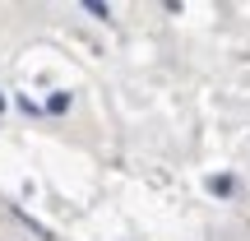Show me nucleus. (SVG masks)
I'll return each instance as SVG.
<instances>
[{"label": "nucleus", "mask_w": 250, "mask_h": 241, "mask_svg": "<svg viewBox=\"0 0 250 241\" xmlns=\"http://www.w3.org/2000/svg\"><path fill=\"white\" fill-rule=\"evenodd\" d=\"M46 111H51V116H61V111H70V93H51V102H46Z\"/></svg>", "instance_id": "f257e3e1"}, {"label": "nucleus", "mask_w": 250, "mask_h": 241, "mask_svg": "<svg viewBox=\"0 0 250 241\" xmlns=\"http://www.w3.org/2000/svg\"><path fill=\"white\" fill-rule=\"evenodd\" d=\"M208 190L213 195H232V176H208Z\"/></svg>", "instance_id": "f03ea898"}, {"label": "nucleus", "mask_w": 250, "mask_h": 241, "mask_svg": "<svg viewBox=\"0 0 250 241\" xmlns=\"http://www.w3.org/2000/svg\"><path fill=\"white\" fill-rule=\"evenodd\" d=\"M83 9H88V14H98V19H111V9L102 5V0H88V5H83Z\"/></svg>", "instance_id": "7ed1b4c3"}, {"label": "nucleus", "mask_w": 250, "mask_h": 241, "mask_svg": "<svg viewBox=\"0 0 250 241\" xmlns=\"http://www.w3.org/2000/svg\"><path fill=\"white\" fill-rule=\"evenodd\" d=\"M0 111H5V93H0Z\"/></svg>", "instance_id": "20e7f679"}]
</instances>
